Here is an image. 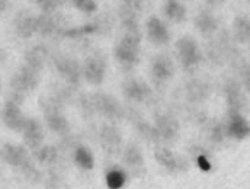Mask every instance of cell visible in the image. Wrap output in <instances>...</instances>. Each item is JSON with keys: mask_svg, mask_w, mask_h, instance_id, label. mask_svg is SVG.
<instances>
[{"mask_svg": "<svg viewBox=\"0 0 250 189\" xmlns=\"http://www.w3.org/2000/svg\"><path fill=\"white\" fill-rule=\"evenodd\" d=\"M0 156L9 166L21 169L29 179H37L38 178V170L32 165L29 153L23 146L6 143L0 150Z\"/></svg>", "mask_w": 250, "mask_h": 189, "instance_id": "obj_1", "label": "cell"}, {"mask_svg": "<svg viewBox=\"0 0 250 189\" xmlns=\"http://www.w3.org/2000/svg\"><path fill=\"white\" fill-rule=\"evenodd\" d=\"M115 59L117 62L126 68L138 63L140 59V35L138 34H126L121 42L115 47Z\"/></svg>", "mask_w": 250, "mask_h": 189, "instance_id": "obj_2", "label": "cell"}, {"mask_svg": "<svg viewBox=\"0 0 250 189\" xmlns=\"http://www.w3.org/2000/svg\"><path fill=\"white\" fill-rule=\"evenodd\" d=\"M37 84H38V70L26 64L22 65L10 79V89H13V95H19V96H23L25 93L34 90Z\"/></svg>", "mask_w": 250, "mask_h": 189, "instance_id": "obj_3", "label": "cell"}, {"mask_svg": "<svg viewBox=\"0 0 250 189\" xmlns=\"http://www.w3.org/2000/svg\"><path fill=\"white\" fill-rule=\"evenodd\" d=\"M176 48H178L179 60L185 68H188V70L195 68L198 64L201 63V50L192 38H188V37L181 38L176 42Z\"/></svg>", "mask_w": 250, "mask_h": 189, "instance_id": "obj_4", "label": "cell"}, {"mask_svg": "<svg viewBox=\"0 0 250 189\" xmlns=\"http://www.w3.org/2000/svg\"><path fill=\"white\" fill-rule=\"evenodd\" d=\"M90 106L93 111H98L108 118H121L123 115L121 105L109 95H102V93L93 95L90 99Z\"/></svg>", "mask_w": 250, "mask_h": 189, "instance_id": "obj_5", "label": "cell"}, {"mask_svg": "<svg viewBox=\"0 0 250 189\" xmlns=\"http://www.w3.org/2000/svg\"><path fill=\"white\" fill-rule=\"evenodd\" d=\"M1 118H3V123L6 124V126L13 131H22L23 124L26 121L25 115L22 114V111L19 108V104L15 102L13 99H9L4 104V108L1 111Z\"/></svg>", "mask_w": 250, "mask_h": 189, "instance_id": "obj_6", "label": "cell"}, {"mask_svg": "<svg viewBox=\"0 0 250 189\" xmlns=\"http://www.w3.org/2000/svg\"><path fill=\"white\" fill-rule=\"evenodd\" d=\"M44 112H45L47 124L51 131H54L57 134H65L68 131V123H67L65 117L62 114L60 106L56 101H50L45 105Z\"/></svg>", "mask_w": 250, "mask_h": 189, "instance_id": "obj_7", "label": "cell"}, {"mask_svg": "<svg viewBox=\"0 0 250 189\" xmlns=\"http://www.w3.org/2000/svg\"><path fill=\"white\" fill-rule=\"evenodd\" d=\"M105 70H106L105 62L101 57L93 56L84 62L83 67H82V74L89 83L101 84L105 79Z\"/></svg>", "mask_w": 250, "mask_h": 189, "instance_id": "obj_8", "label": "cell"}, {"mask_svg": "<svg viewBox=\"0 0 250 189\" xmlns=\"http://www.w3.org/2000/svg\"><path fill=\"white\" fill-rule=\"evenodd\" d=\"M21 132L23 134V141H25L26 147H29L32 150H38L41 147V144L44 141V129L37 120L26 118Z\"/></svg>", "mask_w": 250, "mask_h": 189, "instance_id": "obj_9", "label": "cell"}, {"mask_svg": "<svg viewBox=\"0 0 250 189\" xmlns=\"http://www.w3.org/2000/svg\"><path fill=\"white\" fill-rule=\"evenodd\" d=\"M56 68L62 74V77L70 84H77L82 77V67L74 59L70 57H59L56 59Z\"/></svg>", "mask_w": 250, "mask_h": 189, "instance_id": "obj_10", "label": "cell"}, {"mask_svg": "<svg viewBox=\"0 0 250 189\" xmlns=\"http://www.w3.org/2000/svg\"><path fill=\"white\" fill-rule=\"evenodd\" d=\"M141 10V1H124L121 7V19L123 25L128 29V34H138L137 25V13Z\"/></svg>", "mask_w": 250, "mask_h": 189, "instance_id": "obj_11", "label": "cell"}, {"mask_svg": "<svg viewBox=\"0 0 250 189\" xmlns=\"http://www.w3.org/2000/svg\"><path fill=\"white\" fill-rule=\"evenodd\" d=\"M124 95L134 102H144L150 96V87L141 80H128L123 87Z\"/></svg>", "mask_w": 250, "mask_h": 189, "instance_id": "obj_12", "label": "cell"}, {"mask_svg": "<svg viewBox=\"0 0 250 189\" xmlns=\"http://www.w3.org/2000/svg\"><path fill=\"white\" fill-rule=\"evenodd\" d=\"M147 34L150 41H153L157 45H163L169 41V31L166 25L156 16L147 21Z\"/></svg>", "mask_w": 250, "mask_h": 189, "instance_id": "obj_13", "label": "cell"}, {"mask_svg": "<svg viewBox=\"0 0 250 189\" xmlns=\"http://www.w3.org/2000/svg\"><path fill=\"white\" fill-rule=\"evenodd\" d=\"M226 131H227L229 135H231V137H234L237 140H245V138H248V135H249L250 132L249 123L240 114L233 112L231 117H230V121L227 124Z\"/></svg>", "mask_w": 250, "mask_h": 189, "instance_id": "obj_14", "label": "cell"}, {"mask_svg": "<svg viewBox=\"0 0 250 189\" xmlns=\"http://www.w3.org/2000/svg\"><path fill=\"white\" fill-rule=\"evenodd\" d=\"M151 74L154 82L165 83L173 76V64L167 57H157L151 64Z\"/></svg>", "mask_w": 250, "mask_h": 189, "instance_id": "obj_15", "label": "cell"}, {"mask_svg": "<svg viewBox=\"0 0 250 189\" xmlns=\"http://www.w3.org/2000/svg\"><path fill=\"white\" fill-rule=\"evenodd\" d=\"M154 128L157 129L160 140H173L179 132V124L173 118H169L165 115L157 118Z\"/></svg>", "mask_w": 250, "mask_h": 189, "instance_id": "obj_16", "label": "cell"}, {"mask_svg": "<svg viewBox=\"0 0 250 189\" xmlns=\"http://www.w3.org/2000/svg\"><path fill=\"white\" fill-rule=\"evenodd\" d=\"M101 141L108 153H115L121 147V135L112 126H104L101 134Z\"/></svg>", "mask_w": 250, "mask_h": 189, "instance_id": "obj_17", "label": "cell"}, {"mask_svg": "<svg viewBox=\"0 0 250 189\" xmlns=\"http://www.w3.org/2000/svg\"><path fill=\"white\" fill-rule=\"evenodd\" d=\"M15 28L21 38H31L37 32V18L21 15L15 22Z\"/></svg>", "mask_w": 250, "mask_h": 189, "instance_id": "obj_18", "label": "cell"}, {"mask_svg": "<svg viewBox=\"0 0 250 189\" xmlns=\"http://www.w3.org/2000/svg\"><path fill=\"white\" fill-rule=\"evenodd\" d=\"M154 157H156V160L159 162V165H162L165 169H167V170H170V172L178 170L179 166H181L178 157H176L169 148H166V147L157 148V150L154 151Z\"/></svg>", "mask_w": 250, "mask_h": 189, "instance_id": "obj_19", "label": "cell"}, {"mask_svg": "<svg viewBox=\"0 0 250 189\" xmlns=\"http://www.w3.org/2000/svg\"><path fill=\"white\" fill-rule=\"evenodd\" d=\"M47 56H48L47 48H44V47H41V45L34 47V48H31V50L26 53V56H25V59H26V65H29V67H32V68H35V70L40 71L41 67L44 65V62H45Z\"/></svg>", "mask_w": 250, "mask_h": 189, "instance_id": "obj_20", "label": "cell"}, {"mask_svg": "<svg viewBox=\"0 0 250 189\" xmlns=\"http://www.w3.org/2000/svg\"><path fill=\"white\" fill-rule=\"evenodd\" d=\"M125 165L132 170V172H138L140 169L144 168V160H143V154L137 147H128L124 154Z\"/></svg>", "mask_w": 250, "mask_h": 189, "instance_id": "obj_21", "label": "cell"}, {"mask_svg": "<svg viewBox=\"0 0 250 189\" xmlns=\"http://www.w3.org/2000/svg\"><path fill=\"white\" fill-rule=\"evenodd\" d=\"M195 25L202 34H211L217 29V19L209 12H201L195 18Z\"/></svg>", "mask_w": 250, "mask_h": 189, "instance_id": "obj_22", "label": "cell"}, {"mask_svg": "<svg viewBox=\"0 0 250 189\" xmlns=\"http://www.w3.org/2000/svg\"><path fill=\"white\" fill-rule=\"evenodd\" d=\"M165 13L172 22H181L187 15V7L181 1L169 0L165 4Z\"/></svg>", "mask_w": 250, "mask_h": 189, "instance_id": "obj_23", "label": "cell"}, {"mask_svg": "<svg viewBox=\"0 0 250 189\" xmlns=\"http://www.w3.org/2000/svg\"><path fill=\"white\" fill-rule=\"evenodd\" d=\"M74 162L77 163V166H80L82 169L84 170H90L93 169L95 166V159H93V154L90 153L89 148L86 147H79L76 151H74Z\"/></svg>", "mask_w": 250, "mask_h": 189, "instance_id": "obj_24", "label": "cell"}, {"mask_svg": "<svg viewBox=\"0 0 250 189\" xmlns=\"http://www.w3.org/2000/svg\"><path fill=\"white\" fill-rule=\"evenodd\" d=\"M234 34L240 42H249L250 22L248 16H239L234 22Z\"/></svg>", "mask_w": 250, "mask_h": 189, "instance_id": "obj_25", "label": "cell"}, {"mask_svg": "<svg viewBox=\"0 0 250 189\" xmlns=\"http://www.w3.org/2000/svg\"><path fill=\"white\" fill-rule=\"evenodd\" d=\"M57 29V23L54 21V18L48 13H44L41 16L37 18V32H41L44 35L51 34Z\"/></svg>", "mask_w": 250, "mask_h": 189, "instance_id": "obj_26", "label": "cell"}, {"mask_svg": "<svg viewBox=\"0 0 250 189\" xmlns=\"http://www.w3.org/2000/svg\"><path fill=\"white\" fill-rule=\"evenodd\" d=\"M126 182V176L123 170L112 169L106 173V185L109 189H121Z\"/></svg>", "mask_w": 250, "mask_h": 189, "instance_id": "obj_27", "label": "cell"}, {"mask_svg": "<svg viewBox=\"0 0 250 189\" xmlns=\"http://www.w3.org/2000/svg\"><path fill=\"white\" fill-rule=\"evenodd\" d=\"M37 159L40 163H53L56 159H57V150L56 147L53 146H44V147H40L35 153Z\"/></svg>", "mask_w": 250, "mask_h": 189, "instance_id": "obj_28", "label": "cell"}, {"mask_svg": "<svg viewBox=\"0 0 250 189\" xmlns=\"http://www.w3.org/2000/svg\"><path fill=\"white\" fill-rule=\"evenodd\" d=\"M138 132L143 135V138H146L148 141H159L160 140V137L157 134V129L154 126L146 124V123H140L138 124Z\"/></svg>", "mask_w": 250, "mask_h": 189, "instance_id": "obj_29", "label": "cell"}, {"mask_svg": "<svg viewBox=\"0 0 250 189\" xmlns=\"http://www.w3.org/2000/svg\"><path fill=\"white\" fill-rule=\"evenodd\" d=\"M227 99H229L230 105L234 109L239 108V104H240L242 98H240V92H239L236 83H229V86H227Z\"/></svg>", "mask_w": 250, "mask_h": 189, "instance_id": "obj_30", "label": "cell"}, {"mask_svg": "<svg viewBox=\"0 0 250 189\" xmlns=\"http://www.w3.org/2000/svg\"><path fill=\"white\" fill-rule=\"evenodd\" d=\"M73 3H74V6L79 10H82V12H84L87 15L89 13H93L98 9V3L93 1V0H74Z\"/></svg>", "mask_w": 250, "mask_h": 189, "instance_id": "obj_31", "label": "cell"}, {"mask_svg": "<svg viewBox=\"0 0 250 189\" xmlns=\"http://www.w3.org/2000/svg\"><path fill=\"white\" fill-rule=\"evenodd\" d=\"M35 3H38V4L42 7L44 13H50V12H53L54 9H57V7L60 6L62 1H57V0H37Z\"/></svg>", "mask_w": 250, "mask_h": 189, "instance_id": "obj_32", "label": "cell"}, {"mask_svg": "<svg viewBox=\"0 0 250 189\" xmlns=\"http://www.w3.org/2000/svg\"><path fill=\"white\" fill-rule=\"evenodd\" d=\"M196 163H198L199 169H202L204 172L211 170V163H209V160H208L204 154H199V156L196 157Z\"/></svg>", "mask_w": 250, "mask_h": 189, "instance_id": "obj_33", "label": "cell"}, {"mask_svg": "<svg viewBox=\"0 0 250 189\" xmlns=\"http://www.w3.org/2000/svg\"><path fill=\"white\" fill-rule=\"evenodd\" d=\"M7 7V1H4V0H0V13L1 12H4V9Z\"/></svg>", "mask_w": 250, "mask_h": 189, "instance_id": "obj_34", "label": "cell"}, {"mask_svg": "<svg viewBox=\"0 0 250 189\" xmlns=\"http://www.w3.org/2000/svg\"><path fill=\"white\" fill-rule=\"evenodd\" d=\"M0 60H1V50H0Z\"/></svg>", "mask_w": 250, "mask_h": 189, "instance_id": "obj_35", "label": "cell"}, {"mask_svg": "<svg viewBox=\"0 0 250 189\" xmlns=\"http://www.w3.org/2000/svg\"><path fill=\"white\" fill-rule=\"evenodd\" d=\"M0 84H1V83H0Z\"/></svg>", "mask_w": 250, "mask_h": 189, "instance_id": "obj_36", "label": "cell"}]
</instances>
